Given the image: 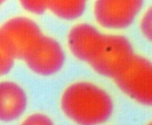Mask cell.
I'll list each match as a JSON object with an SVG mask.
<instances>
[{"mask_svg": "<svg viewBox=\"0 0 152 125\" xmlns=\"http://www.w3.org/2000/svg\"><path fill=\"white\" fill-rule=\"evenodd\" d=\"M61 108L71 121L81 125L103 123L110 117L113 110L110 96L92 84H74L63 92Z\"/></svg>", "mask_w": 152, "mask_h": 125, "instance_id": "1", "label": "cell"}, {"mask_svg": "<svg viewBox=\"0 0 152 125\" xmlns=\"http://www.w3.org/2000/svg\"><path fill=\"white\" fill-rule=\"evenodd\" d=\"M114 78L121 90L130 97L142 104L151 105L152 68L148 60L133 56Z\"/></svg>", "mask_w": 152, "mask_h": 125, "instance_id": "2", "label": "cell"}, {"mask_svg": "<svg viewBox=\"0 0 152 125\" xmlns=\"http://www.w3.org/2000/svg\"><path fill=\"white\" fill-rule=\"evenodd\" d=\"M133 55L132 47L124 37L103 34L89 63L99 73L114 78Z\"/></svg>", "mask_w": 152, "mask_h": 125, "instance_id": "3", "label": "cell"}, {"mask_svg": "<svg viewBox=\"0 0 152 125\" xmlns=\"http://www.w3.org/2000/svg\"><path fill=\"white\" fill-rule=\"evenodd\" d=\"M0 33L14 59L23 60L43 35L36 23L22 17L6 22Z\"/></svg>", "mask_w": 152, "mask_h": 125, "instance_id": "4", "label": "cell"}, {"mask_svg": "<svg viewBox=\"0 0 152 125\" xmlns=\"http://www.w3.org/2000/svg\"><path fill=\"white\" fill-rule=\"evenodd\" d=\"M143 4V0H96L94 15L104 28L121 29L134 21Z\"/></svg>", "mask_w": 152, "mask_h": 125, "instance_id": "5", "label": "cell"}, {"mask_svg": "<svg viewBox=\"0 0 152 125\" xmlns=\"http://www.w3.org/2000/svg\"><path fill=\"white\" fill-rule=\"evenodd\" d=\"M23 60L35 73L48 76L61 68L64 62V54L56 40L43 35Z\"/></svg>", "mask_w": 152, "mask_h": 125, "instance_id": "6", "label": "cell"}, {"mask_svg": "<svg viewBox=\"0 0 152 125\" xmlns=\"http://www.w3.org/2000/svg\"><path fill=\"white\" fill-rule=\"evenodd\" d=\"M103 34L88 24L81 23L72 28L68 43L72 54L78 59L90 62Z\"/></svg>", "mask_w": 152, "mask_h": 125, "instance_id": "7", "label": "cell"}, {"mask_svg": "<svg viewBox=\"0 0 152 125\" xmlns=\"http://www.w3.org/2000/svg\"><path fill=\"white\" fill-rule=\"evenodd\" d=\"M27 98L24 91L16 84L0 83V121L9 122L19 118L25 111Z\"/></svg>", "mask_w": 152, "mask_h": 125, "instance_id": "8", "label": "cell"}, {"mask_svg": "<svg viewBox=\"0 0 152 125\" xmlns=\"http://www.w3.org/2000/svg\"><path fill=\"white\" fill-rule=\"evenodd\" d=\"M87 0H48V8L57 17L72 20L82 15Z\"/></svg>", "mask_w": 152, "mask_h": 125, "instance_id": "9", "label": "cell"}, {"mask_svg": "<svg viewBox=\"0 0 152 125\" xmlns=\"http://www.w3.org/2000/svg\"><path fill=\"white\" fill-rule=\"evenodd\" d=\"M14 59L0 33V76L7 74L11 70Z\"/></svg>", "mask_w": 152, "mask_h": 125, "instance_id": "10", "label": "cell"}, {"mask_svg": "<svg viewBox=\"0 0 152 125\" xmlns=\"http://www.w3.org/2000/svg\"><path fill=\"white\" fill-rule=\"evenodd\" d=\"M22 7L28 12L41 14L48 8V0H19Z\"/></svg>", "mask_w": 152, "mask_h": 125, "instance_id": "11", "label": "cell"}, {"mask_svg": "<svg viewBox=\"0 0 152 125\" xmlns=\"http://www.w3.org/2000/svg\"><path fill=\"white\" fill-rule=\"evenodd\" d=\"M149 9L145 13L140 24L141 30L145 37L149 40L152 38V13Z\"/></svg>", "mask_w": 152, "mask_h": 125, "instance_id": "12", "label": "cell"}, {"mask_svg": "<svg viewBox=\"0 0 152 125\" xmlns=\"http://www.w3.org/2000/svg\"><path fill=\"white\" fill-rule=\"evenodd\" d=\"M51 123L48 117L42 114L31 115L23 122L25 125H50Z\"/></svg>", "mask_w": 152, "mask_h": 125, "instance_id": "13", "label": "cell"}, {"mask_svg": "<svg viewBox=\"0 0 152 125\" xmlns=\"http://www.w3.org/2000/svg\"><path fill=\"white\" fill-rule=\"evenodd\" d=\"M6 0H0V6Z\"/></svg>", "mask_w": 152, "mask_h": 125, "instance_id": "14", "label": "cell"}]
</instances>
